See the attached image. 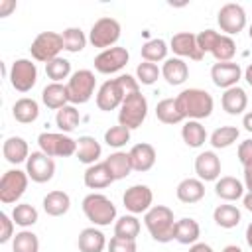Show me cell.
I'll list each match as a JSON object with an SVG mask.
<instances>
[{
    "label": "cell",
    "mask_w": 252,
    "mask_h": 252,
    "mask_svg": "<svg viewBox=\"0 0 252 252\" xmlns=\"http://www.w3.org/2000/svg\"><path fill=\"white\" fill-rule=\"evenodd\" d=\"M175 102H177L185 120H199L201 122L203 118H209L213 114V108H215V100H213L211 93L197 89V87L183 89L175 96Z\"/></svg>",
    "instance_id": "1"
},
{
    "label": "cell",
    "mask_w": 252,
    "mask_h": 252,
    "mask_svg": "<svg viewBox=\"0 0 252 252\" xmlns=\"http://www.w3.org/2000/svg\"><path fill=\"white\" fill-rule=\"evenodd\" d=\"M144 224L150 232V236L159 242H171L173 240V230H175V217L173 211L165 205H154L146 215H144Z\"/></svg>",
    "instance_id": "2"
},
{
    "label": "cell",
    "mask_w": 252,
    "mask_h": 252,
    "mask_svg": "<svg viewBox=\"0 0 252 252\" xmlns=\"http://www.w3.org/2000/svg\"><path fill=\"white\" fill-rule=\"evenodd\" d=\"M83 213L94 226H108L116 219V205L102 193H89L83 199Z\"/></svg>",
    "instance_id": "3"
},
{
    "label": "cell",
    "mask_w": 252,
    "mask_h": 252,
    "mask_svg": "<svg viewBox=\"0 0 252 252\" xmlns=\"http://www.w3.org/2000/svg\"><path fill=\"white\" fill-rule=\"evenodd\" d=\"M120 33H122L120 22L110 18V16H104V18H98L91 26L89 41L93 43V47L104 51V49H110V47L116 45V41L120 39Z\"/></svg>",
    "instance_id": "4"
},
{
    "label": "cell",
    "mask_w": 252,
    "mask_h": 252,
    "mask_svg": "<svg viewBox=\"0 0 252 252\" xmlns=\"http://www.w3.org/2000/svg\"><path fill=\"white\" fill-rule=\"evenodd\" d=\"M63 49H65L63 47V35L57 32H41L33 37V41L30 45L32 57L39 63H49V61L57 59Z\"/></svg>",
    "instance_id": "5"
},
{
    "label": "cell",
    "mask_w": 252,
    "mask_h": 252,
    "mask_svg": "<svg viewBox=\"0 0 252 252\" xmlns=\"http://www.w3.org/2000/svg\"><path fill=\"white\" fill-rule=\"evenodd\" d=\"M148 116V100L142 93H134L124 98L118 110V124L126 126L128 130H136Z\"/></svg>",
    "instance_id": "6"
},
{
    "label": "cell",
    "mask_w": 252,
    "mask_h": 252,
    "mask_svg": "<svg viewBox=\"0 0 252 252\" xmlns=\"http://www.w3.org/2000/svg\"><path fill=\"white\" fill-rule=\"evenodd\" d=\"M96 87L94 73L91 69H79L75 71L67 81V93L71 104H85L93 98Z\"/></svg>",
    "instance_id": "7"
},
{
    "label": "cell",
    "mask_w": 252,
    "mask_h": 252,
    "mask_svg": "<svg viewBox=\"0 0 252 252\" xmlns=\"http://www.w3.org/2000/svg\"><path fill=\"white\" fill-rule=\"evenodd\" d=\"M37 144L49 158H69L77 154V140L63 132H41L37 136Z\"/></svg>",
    "instance_id": "8"
},
{
    "label": "cell",
    "mask_w": 252,
    "mask_h": 252,
    "mask_svg": "<svg viewBox=\"0 0 252 252\" xmlns=\"http://www.w3.org/2000/svg\"><path fill=\"white\" fill-rule=\"evenodd\" d=\"M28 173L22 169H8L0 179V201L4 205L18 203L28 189Z\"/></svg>",
    "instance_id": "9"
},
{
    "label": "cell",
    "mask_w": 252,
    "mask_h": 252,
    "mask_svg": "<svg viewBox=\"0 0 252 252\" xmlns=\"http://www.w3.org/2000/svg\"><path fill=\"white\" fill-rule=\"evenodd\" d=\"M8 79H10L12 89H16L18 93H28L37 83V67L32 59H26V57L16 59L10 67Z\"/></svg>",
    "instance_id": "10"
},
{
    "label": "cell",
    "mask_w": 252,
    "mask_h": 252,
    "mask_svg": "<svg viewBox=\"0 0 252 252\" xmlns=\"http://www.w3.org/2000/svg\"><path fill=\"white\" fill-rule=\"evenodd\" d=\"M217 24L224 32V35H236L246 28V12L240 4L228 2L220 6L217 14Z\"/></svg>",
    "instance_id": "11"
},
{
    "label": "cell",
    "mask_w": 252,
    "mask_h": 252,
    "mask_svg": "<svg viewBox=\"0 0 252 252\" xmlns=\"http://www.w3.org/2000/svg\"><path fill=\"white\" fill-rule=\"evenodd\" d=\"M122 203H124V207H126V211L130 213V215H146L154 205V193H152V189L148 187V185H144V183H136V185H132V187H128L126 191H124V195H122Z\"/></svg>",
    "instance_id": "12"
},
{
    "label": "cell",
    "mask_w": 252,
    "mask_h": 252,
    "mask_svg": "<svg viewBox=\"0 0 252 252\" xmlns=\"http://www.w3.org/2000/svg\"><path fill=\"white\" fill-rule=\"evenodd\" d=\"M26 173L35 183H47L55 175V161H53V158H49L41 150L32 152L28 161H26Z\"/></svg>",
    "instance_id": "13"
},
{
    "label": "cell",
    "mask_w": 252,
    "mask_h": 252,
    "mask_svg": "<svg viewBox=\"0 0 252 252\" xmlns=\"http://www.w3.org/2000/svg\"><path fill=\"white\" fill-rule=\"evenodd\" d=\"M128 59H130L128 49L120 47V45H114L110 49L100 51L94 57V69L98 73H102V75H112V73H118L120 69H124Z\"/></svg>",
    "instance_id": "14"
},
{
    "label": "cell",
    "mask_w": 252,
    "mask_h": 252,
    "mask_svg": "<svg viewBox=\"0 0 252 252\" xmlns=\"http://www.w3.org/2000/svg\"><path fill=\"white\" fill-rule=\"evenodd\" d=\"M126 94L122 91V85L118 79H108L100 85V89L96 91V106L104 112H110L114 108H120V104L124 102Z\"/></svg>",
    "instance_id": "15"
},
{
    "label": "cell",
    "mask_w": 252,
    "mask_h": 252,
    "mask_svg": "<svg viewBox=\"0 0 252 252\" xmlns=\"http://www.w3.org/2000/svg\"><path fill=\"white\" fill-rule=\"evenodd\" d=\"M169 49L177 55V57H189L193 61H201L205 55L201 53L199 45H197V33L191 32H179L173 33V37L169 39Z\"/></svg>",
    "instance_id": "16"
},
{
    "label": "cell",
    "mask_w": 252,
    "mask_h": 252,
    "mask_svg": "<svg viewBox=\"0 0 252 252\" xmlns=\"http://www.w3.org/2000/svg\"><path fill=\"white\" fill-rule=\"evenodd\" d=\"M240 77H242V69H240L238 63L228 61V63H215L211 67V79H213V83L219 89H224L226 91V89L236 87L238 81H240Z\"/></svg>",
    "instance_id": "17"
},
{
    "label": "cell",
    "mask_w": 252,
    "mask_h": 252,
    "mask_svg": "<svg viewBox=\"0 0 252 252\" xmlns=\"http://www.w3.org/2000/svg\"><path fill=\"white\" fill-rule=\"evenodd\" d=\"M195 173L203 183L205 181H217L220 177V158L211 150L201 152L195 158Z\"/></svg>",
    "instance_id": "18"
},
{
    "label": "cell",
    "mask_w": 252,
    "mask_h": 252,
    "mask_svg": "<svg viewBox=\"0 0 252 252\" xmlns=\"http://www.w3.org/2000/svg\"><path fill=\"white\" fill-rule=\"evenodd\" d=\"M128 154H130L134 171H140V173L150 171V169L154 167V163H156V158H158V156H156V148H154L152 144H148V142L134 144Z\"/></svg>",
    "instance_id": "19"
},
{
    "label": "cell",
    "mask_w": 252,
    "mask_h": 252,
    "mask_svg": "<svg viewBox=\"0 0 252 252\" xmlns=\"http://www.w3.org/2000/svg\"><path fill=\"white\" fill-rule=\"evenodd\" d=\"M83 181L89 189H104L110 183H114V177H112L106 161H96V163H93L85 169Z\"/></svg>",
    "instance_id": "20"
},
{
    "label": "cell",
    "mask_w": 252,
    "mask_h": 252,
    "mask_svg": "<svg viewBox=\"0 0 252 252\" xmlns=\"http://www.w3.org/2000/svg\"><path fill=\"white\" fill-rule=\"evenodd\" d=\"M220 106L226 114L230 116H236V114H242L248 106V94L242 87H232V89H226L220 96Z\"/></svg>",
    "instance_id": "21"
},
{
    "label": "cell",
    "mask_w": 252,
    "mask_h": 252,
    "mask_svg": "<svg viewBox=\"0 0 252 252\" xmlns=\"http://www.w3.org/2000/svg\"><path fill=\"white\" fill-rule=\"evenodd\" d=\"M2 154H4V158H6L8 163L18 165V163L28 161V158H30V146H28V142L22 136H10L2 144Z\"/></svg>",
    "instance_id": "22"
},
{
    "label": "cell",
    "mask_w": 252,
    "mask_h": 252,
    "mask_svg": "<svg viewBox=\"0 0 252 252\" xmlns=\"http://www.w3.org/2000/svg\"><path fill=\"white\" fill-rule=\"evenodd\" d=\"M175 195L181 203H187V205L199 203L205 197V183L199 177H185L179 181Z\"/></svg>",
    "instance_id": "23"
},
{
    "label": "cell",
    "mask_w": 252,
    "mask_h": 252,
    "mask_svg": "<svg viewBox=\"0 0 252 252\" xmlns=\"http://www.w3.org/2000/svg\"><path fill=\"white\" fill-rule=\"evenodd\" d=\"M215 193L219 199L232 203V201L244 197V183L232 175H224V177H219L215 181Z\"/></svg>",
    "instance_id": "24"
},
{
    "label": "cell",
    "mask_w": 252,
    "mask_h": 252,
    "mask_svg": "<svg viewBox=\"0 0 252 252\" xmlns=\"http://www.w3.org/2000/svg\"><path fill=\"white\" fill-rule=\"evenodd\" d=\"M199 236H201V226H199V222L195 219L185 217V219L175 220L173 240H177L183 246H191V244L199 242Z\"/></svg>",
    "instance_id": "25"
},
{
    "label": "cell",
    "mask_w": 252,
    "mask_h": 252,
    "mask_svg": "<svg viewBox=\"0 0 252 252\" xmlns=\"http://www.w3.org/2000/svg\"><path fill=\"white\" fill-rule=\"evenodd\" d=\"M77 246H79V252H102L108 246V242H106V236L102 234V230H98L94 226H87L79 232Z\"/></svg>",
    "instance_id": "26"
},
{
    "label": "cell",
    "mask_w": 252,
    "mask_h": 252,
    "mask_svg": "<svg viewBox=\"0 0 252 252\" xmlns=\"http://www.w3.org/2000/svg\"><path fill=\"white\" fill-rule=\"evenodd\" d=\"M161 77L169 83V85H183L189 77V67L181 57H169L163 61L161 65Z\"/></svg>",
    "instance_id": "27"
},
{
    "label": "cell",
    "mask_w": 252,
    "mask_h": 252,
    "mask_svg": "<svg viewBox=\"0 0 252 252\" xmlns=\"http://www.w3.org/2000/svg\"><path fill=\"white\" fill-rule=\"evenodd\" d=\"M41 102L51 108V110H59L63 106L69 104V93H67V85L61 83H49L43 87L41 91Z\"/></svg>",
    "instance_id": "28"
},
{
    "label": "cell",
    "mask_w": 252,
    "mask_h": 252,
    "mask_svg": "<svg viewBox=\"0 0 252 252\" xmlns=\"http://www.w3.org/2000/svg\"><path fill=\"white\" fill-rule=\"evenodd\" d=\"M102 154V146L98 144V140L94 136H79L77 140V159L81 163H87V165H93L98 161Z\"/></svg>",
    "instance_id": "29"
},
{
    "label": "cell",
    "mask_w": 252,
    "mask_h": 252,
    "mask_svg": "<svg viewBox=\"0 0 252 252\" xmlns=\"http://www.w3.org/2000/svg\"><path fill=\"white\" fill-rule=\"evenodd\" d=\"M12 116L16 122L20 124H32L37 120L39 116V104L35 98H30V96H22L14 102L12 106Z\"/></svg>",
    "instance_id": "30"
},
{
    "label": "cell",
    "mask_w": 252,
    "mask_h": 252,
    "mask_svg": "<svg viewBox=\"0 0 252 252\" xmlns=\"http://www.w3.org/2000/svg\"><path fill=\"white\" fill-rule=\"evenodd\" d=\"M69 209H71V197L65 191L55 189L43 197V211L49 217H63Z\"/></svg>",
    "instance_id": "31"
},
{
    "label": "cell",
    "mask_w": 252,
    "mask_h": 252,
    "mask_svg": "<svg viewBox=\"0 0 252 252\" xmlns=\"http://www.w3.org/2000/svg\"><path fill=\"white\" fill-rule=\"evenodd\" d=\"M104 161H106V165H108V169H110L114 181L124 179V177H128V175L134 171L132 159H130V154H128V152H120V150H118V152L110 154Z\"/></svg>",
    "instance_id": "32"
},
{
    "label": "cell",
    "mask_w": 252,
    "mask_h": 252,
    "mask_svg": "<svg viewBox=\"0 0 252 252\" xmlns=\"http://www.w3.org/2000/svg\"><path fill=\"white\" fill-rule=\"evenodd\" d=\"M181 138L189 148H201L207 142V130L199 120H185L181 126Z\"/></svg>",
    "instance_id": "33"
},
{
    "label": "cell",
    "mask_w": 252,
    "mask_h": 252,
    "mask_svg": "<svg viewBox=\"0 0 252 252\" xmlns=\"http://www.w3.org/2000/svg\"><path fill=\"white\" fill-rule=\"evenodd\" d=\"M240 219H242L240 209H238V207H234V205H228V203L219 205V207L213 211V220L217 222V226L226 228V230H228V228L238 226Z\"/></svg>",
    "instance_id": "34"
},
{
    "label": "cell",
    "mask_w": 252,
    "mask_h": 252,
    "mask_svg": "<svg viewBox=\"0 0 252 252\" xmlns=\"http://www.w3.org/2000/svg\"><path fill=\"white\" fill-rule=\"evenodd\" d=\"M156 116L163 124H179V122L185 120L177 102H175V98H161L156 104Z\"/></svg>",
    "instance_id": "35"
},
{
    "label": "cell",
    "mask_w": 252,
    "mask_h": 252,
    "mask_svg": "<svg viewBox=\"0 0 252 252\" xmlns=\"http://www.w3.org/2000/svg\"><path fill=\"white\" fill-rule=\"evenodd\" d=\"M167 43L161 39V37H154V39H148L140 53H142V59L144 61H150V63H158V61H165L167 59Z\"/></svg>",
    "instance_id": "36"
},
{
    "label": "cell",
    "mask_w": 252,
    "mask_h": 252,
    "mask_svg": "<svg viewBox=\"0 0 252 252\" xmlns=\"http://www.w3.org/2000/svg\"><path fill=\"white\" fill-rule=\"evenodd\" d=\"M79 122H81V114L75 108V104H67V106L59 108L55 114V124L59 128V132H63V134L73 132L79 126Z\"/></svg>",
    "instance_id": "37"
},
{
    "label": "cell",
    "mask_w": 252,
    "mask_h": 252,
    "mask_svg": "<svg viewBox=\"0 0 252 252\" xmlns=\"http://www.w3.org/2000/svg\"><path fill=\"white\" fill-rule=\"evenodd\" d=\"M138 234H140V220H138L136 215H122L114 222V236L136 240Z\"/></svg>",
    "instance_id": "38"
},
{
    "label": "cell",
    "mask_w": 252,
    "mask_h": 252,
    "mask_svg": "<svg viewBox=\"0 0 252 252\" xmlns=\"http://www.w3.org/2000/svg\"><path fill=\"white\" fill-rule=\"evenodd\" d=\"M211 55L217 59V63H228V61H232V57L236 55V41L230 35L220 33L219 39L215 41V47H213Z\"/></svg>",
    "instance_id": "39"
},
{
    "label": "cell",
    "mask_w": 252,
    "mask_h": 252,
    "mask_svg": "<svg viewBox=\"0 0 252 252\" xmlns=\"http://www.w3.org/2000/svg\"><path fill=\"white\" fill-rule=\"evenodd\" d=\"M37 219H39V213H37V209H35L33 205H30V203H18V205H14V209H12V220H14L18 226H22V228L33 226V224L37 222Z\"/></svg>",
    "instance_id": "40"
},
{
    "label": "cell",
    "mask_w": 252,
    "mask_h": 252,
    "mask_svg": "<svg viewBox=\"0 0 252 252\" xmlns=\"http://www.w3.org/2000/svg\"><path fill=\"white\" fill-rule=\"evenodd\" d=\"M61 35H63V47H65V51H69V53H79V51H83L85 45H87V41H89V37L85 35V32H83L81 28H75V26L65 28Z\"/></svg>",
    "instance_id": "41"
},
{
    "label": "cell",
    "mask_w": 252,
    "mask_h": 252,
    "mask_svg": "<svg viewBox=\"0 0 252 252\" xmlns=\"http://www.w3.org/2000/svg\"><path fill=\"white\" fill-rule=\"evenodd\" d=\"M238 136H240V130L236 126H220L211 134L209 142L215 150H224V148L232 146L238 140Z\"/></svg>",
    "instance_id": "42"
},
{
    "label": "cell",
    "mask_w": 252,
    "mask_h": 252,
    "mask_svg": "<svg viewBox=\"0 0 252 252\" xmlns=\"http://www.w3.org/2000/svg\"><path fill=\"white\" fill-rule=\"evenodd\" d=\"M12 252H39V238L35 232L24 228L12 238Z\"/></svg>",
    "instance_id": "43"
},
{
    "label": "cell",
    "mask_w": 252,
    "mask_h": 252,
    "mask_svg": "<svg viewBox=\"0 0 252 252\" xmlns=\"http://www.w3.org/2000/svg\"><path fill=\"white\" fill-rule=\"evenodd\" d=\"M45 73L51 79V83H61L63 79H69L71 73V61L65 57H57L49 63H45Z\"/></svg>",
    "instance_id": "44"
},
{
    "label": "cell",
    "mask_w": 252,
    "mask_h": 252,
    "mask_svg": "<svg viewBox=\"0 0 252 252\" xmlns=\"http://www.w3.org/2000/svg\"><path fill=\"white\" fill-rule=\"evenodd\" d=\"M104 142H106L108 148H116L118 150V148H122V146H126L130 142V130L126 126H120V124L110 126L104 132Z\"/></svg>",
    "instance_id": "45"
},
{
    "label": "cell",
    "mask_w": 252,
    "mask_h": 252,
    "mask_svg": "<svg viewBox=\"0 0 252 252\" xmlns=\"http://www.w3.org/2000/svg\"><path fill=\"white\" fill-rule=\"evenodd\" d=\"M161 75V69L156 65V63H150V61H142L138 67H136V79L140 85H154Z\"/></svg>",
    "instance_id": "46"
},
{
    "label": "cell",
    "mask_w": 252,
    "mask_h": 252,
    "mask_svg": "<svg viewBox=\"0 0 252 252\" xmlns=\"http://www.w3.org/2000/svg\"><path fill=\"white\" fill-rule=\"evenodd\" d=\"M219 35H220V33L215 32V30H211V28H207V30H203V32L197 33V45H199V49H201L203 55L213 51L215 41L219 39Z\"/></svg>",
    "instance_id": "47"
},
{
    "label": "cell",
    "mask_w": 252,
    "mask_h": 252,
    "mask_svg": "<svg viewBox=\"0 0 252 252\" xmlns=\"http://www.w3.org/2000/svg\"><path fill=\"white\" fill-rule=\"evenodd\" d=\"M14 226H16V222L12 220V215L2 211L0 213V244H6L16 236L14 234Z\"/></svg>",
    "instance_id": "48"
},
{
    "label": "cell",
    "mask_w": 252,
    "mask_h": 252,
    "mask_svg": "<svg viewBox=\"0 0 252 252\" xmlns=\"http://www.w3.org/2000/svg\"><path fill=\"white\" fill-rule=\"evenodd\" d=\"M106 248H108V252H136V250H138L136 240L118 238V236H112Z\"/></svg>",
    "instance_id": "49"
},
{
    "label": "cell",
    "mask_w": 252,
    "mask_h": 252,
    "mask_svg": "<svg viewBox=\"0 0 252 252\" xmlns=\"http://www.w3.org/2000/svg\"><path fill=\"white\" fill-rule=\"evenodd\" d=\"M236 156H238V161L242 163V167L252 163V138H248V140H244V142L238 144Z\"/></svg>",
    "instance_id": "50"
},
{
    "label": "cell",
    "mask_w": 252,
    "mask_h": 252,
    "mask_svg": "<svg viewBox=\"0 0 252 252\" xmlns=\"http://www.w3.org/2000/svg\"><path fill=\"white\" fill-rule=\"evenodd\" d=\"M16 10V0H0V18H8Z\"/></svg>",
    "instance_id": "51"
},
{
    "label": "cell",
    "mask_w": 252,
    "mask_h": 252,
    "mask_svg": "<svg viewBox=\"0 0 252 252\" xmlns=\"http://www.w3.org/2000/svg\"><path fill=\"white\" fill-rule=\"evenodd\" d=\"M244 189L252 193V163L244 165Z\"/></svg>",
    "instance_id": "52"
},
{
    "label": "cell",
    "mask_w": 252,
    "mask_h": 252,
    "mask_svg": "<svg viewBox=\"0 0 252 252\" xmlns=\"http://www.w3.org/2000/svg\"><path fill=\"white\" fill-rule=\"evenodd\" d=\"M189 252H215V250L205 242H195V244L189 246Z\"/></svg>",
    "instance_id": "53"
},
{
    "label": "cell",
    "mask_w": 252,
    "mask_h": 252,
    "mask_svg": "<svg viewBox=\"0 0 252 252\" xmlns=\"http://www.w3.org/2000/svg\"><path fill=\"white\" fill-rule=\"evenodd\" d=\"M242 126H244V130H246V132H250V134H252V110H250V112H246V114L242 116Z\"/></svg>",
    "instance_id": "54"
},
{
    "label": "cell",
    "mask_w": 252,
    "mask_h": 252,
    "mask_svg": "<svg viewBox=\"0 0 252 252\" xmlns=\"http://www.w3.org/2000/svg\"><path fill=\"white\" fill-rule=\"evenodd\" d=\"M242 203H244V209L252 213V193H246V195L242 197Z\"/></svg>",
    "instance_id": "55"
},
{
    "label": "cell",
    "mask_w": 252,
    "mask_h": 252,
    "mask_svg": "<svg viewBox=\"0 0 252 252\" xmlns=\"http://www.w3.org/2000/svg\"><path fill=\"white\" fill-rule=\"evenodd\" d=\"M244 79H246V83L252 87V63H250V65L244 69Z\"/></svg>",
    "instance_id": "56"
},
{
    "label": "cell",
    "mask_w": 252,
    "mask_h": 252,
    "mask_svg": "<svg viewBox=\"0 0 252 252\" xmlns=\"http://www.w3.org/2000/svg\"><path fill=\"white\" fill-rule=\"evenodd\" d=\"M244 236H246V244L252 248V222L246 226V234H244Z\"/></svg>",
    "instance_id": "57"
},
{
    "label": "cell",
    "mask_w": 252,
    "mask_h": 252,
    "mask_svg": "<svg viewBox=\"0 0 252 252\" xmlns=\"http://www.w3.org/2000/svg\"><path fill=\"white\" fill-rule=\"evenodd\" d=\"M222 252H242V248H240V246H236V244H228V246H224V248H222Z\"/></svg>",
    "instance_id": "58"
},
{
    "label": "cell",
    "mask_w": 252,
    "mask_h": 252,
    "mask_svg": "<svg viewBox=\"0 0 252 252\" xmlns=\"http://www.w3.org/2000/svg\"><path fill=\"white\" fill-rule=\"evenodd\" d=\"M248 33H250V39H252V24H250V28H248Z\"/></svg>",
    "instance_id": "59"
}]
</instances>
